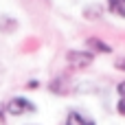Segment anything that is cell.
Listing matches in <instances>:
<instances>
[{
  "instance_id": "obj_12",
  "label": "cell",
  "mask_w": 125,
  "mask_h": 125,
  "mask_svg": "<svg viewBox=\"0 0 125 125\" xmlns=\"http://www.w3.org/2000/svg\"><path fill=\"white\" fill-rule=\"evenodd\" d=\"M37 86H40V81H37V79H31V81L26 83V88H29V90H35Z\"/></svg>"
},
{
  "instance_id": "obj_4",
  "label": "cell",
  "mask_w": 125,
  "mask_h": 125,
  "mask_svg": "<svg viewBox=\"0 0 125 125\" xmlns=\"http://www.w3.org/2000/svg\"><path fill=\"white\" fill-rule=\"evenodd\" d=\"M48 90L53 92V94H68L70 92V81H68V77H55L51 83H48Z\"/></svg>"
},
{
  "instance_id": "obj_13",
  "label": "cell",
  "mask_w": 125,
  "mask_h": 125,
  "mask_svg": "<svg viewBox=\"0 0 125 125\" xmlns=\"http://www.w3.org/2000/svg\"><path fill=\"white\" fill-rule=\"evenodd\" d=\"M29 125H33V123H29Z\"/></svg>"
},
{
  "instance_id": "obj_9",
  "label": "cell",
  "mask_w": 125,
  "mask_h": 125,
  "mask_svg": "<svg viewBox=\"0 0 125 125\" xmlns=\"http://www.w3.org/2000/svg\"><path fill=\"white\" fill-rule=\"evenodd\" d=\"M116 112H119L121 116H125V99L123 97H119V101H116Z\"/></svg>"
},
{
  "instance_id": "obj_3",
  "label": "cell",
  "mask_w": 125,
  "mask_h": 125,
  "mask_svg": "<svg viewBox=\"0 0 125 125\" xmlns=\"http://www.w3.org/2000/svg\"><path fill=\"white\" fill-rule=\"evenodd\" d=\"M86 51H90L92 55H97V53H101V55H110V53H112V46H110L108 42H103L101 37L92 35V37H86Z\"/></svg>"
},
{
  "instance_id": "obj_10",
  "label": "cell",
  "mask_w": 125,
  "mask_h": 125,
  "mask_svg": "<svg viewBox=\"0 0 125 125\" xmlns=\"http://www.w3.org/2000/svg\"><path fill=\"white\" fill-rule=\"evenodd\" d=\"M114 68H116V70H121V73H125V57H121V59H116V62H114Z\"/></svg>"
},
{
  "instance_id": "obj_2",
  "label": "cell",
  "mask_w": 125,
  "mask_h": 125,
  "mask_svg": "<svg viewBox=\"0 0 125 125\" xmlns=\"http://www.w3.org/2000/svg\"><path fill=\"white\" fill-rule=\"evenodd\" d=\"M66 64L73 70H86L88 66L94 64V55L90 51H86V48L83 51H68L66 53Z\"/></svg>"
},
{
  "instance_id": "obj_8",
  "label": "cell",
  "mask_w": 125,
  "mask_h": 125,
  "mask_svg": "<svg viewBox=\"0 0 125 125\" xmlns=\"http://www.w3.org/2000/svg\"><path fill=\"white\" fill-rule=\"evenodd\" d=\"M83 18H88V20H97V18H101V7H99V4H90V7H86V9H83Z\"/></svg>"
},
{
  "instance_id": "obj_7",
  "label": "cell",
  "mask_w": 125,
  "mask_h": 125,
  "mask_svg": "<svg viewBox=\"0 0 125 125\" xmlns=\"http://www.w3.org/2000/svg\"><path fill=\"white\" fill-rule=\"evenodd\" d=\"M18 29V20L11 15H0V31L2 33H13Z\"/></svg>"
},
{
  "instance_id": "obj_6",
  "label": "cell",
  "mask_w": 125,
  "mask_h": 125,
  "mask_svg": "<svg viewBox=\"0 0 125 125\" xmlns=\"http://www.w3.org/2000/svg\"><path fill=\"white\" fill-rule=\"evenodd\" d=\"M105 9L116 18H125V0H105Z\"/></svg>"
},
{
  "instance_id": "obj_11",
  "label": "cell",
  "mask_w": 125,
  "mask_h": 125,
  "mask_svg": "<svg viewBox=\"0 0 125 125\" xmlns=\"http://www.w3.org/2000/svg\"><path fill=\"white\" fill-rule=\"evenodd\" d=\"M116 92H119V97H123V99H125V81H121V83L116 86Z\"/></svg>"
},
{
  "instance_id": "obj_5",
  "label": "cell",
  "mask_w": 125,
  "mask_h": 125,
  "mask_svg": "<svg viewBox=\"0 0 125 125\" xmlns=\"http://www.w3.org/2000/svg\"><path fill=\"white\" fill-rule=\"evenodd\" d=\"M64 125H97L92 119H88V116H83L81 112H77V110H70L68 112V116H66V123Z\"/></svg>"
},
{
  "instance_id": "obj_1",
  "label": "cell",
  "mask_w": 125,
  "mask_h": 125,
  "mask_svg": "<svg viewBox=\"0 0 125 125\" xmlns=\"http://www.w3.org/2000/svg\"><path fill=\"white\" fill-rule=\"evenodd\" d=\"M4 110L11 116H22V114H35L37 105L31 99H26V97H13V99H9V103L4 105Z\"/></svg>"
}]
</instances>
